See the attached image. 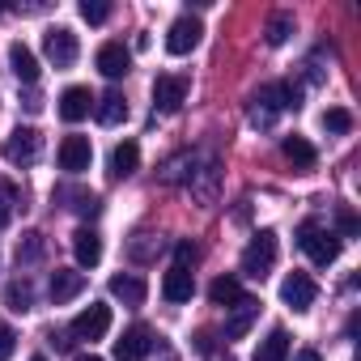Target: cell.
Masks as SVG:
<instances>
[{
    "instance_id": "cell-1",
    "label": "cell",
    "mask_w": 361,
    "mask_h": 361,
    "mask_svg": "<svg viewBox=\"0 0 361 361\" xmlns=\"http://www.w3.org/2000/svg\"><path fill=\"white\" fill-rule=\"evenodd\" d=\"M298 247L310 255L314 268H327V264H336V255H340V238H336L331 230H323L319 221H302V226H298Z\"/></svg>"
},
{
    "instance_id": "cell-2",
    "label": "cell",
    "mask_w": 361,
    "mask_h": 361,
    "mask_svg": "<svg viewBox=\"0 0 361 361\" xmlns=\"http://www.w3.org/2000/svg\"><path fill=\"white\" fill-rule=\"evenodd\" d=\"M272 264H276V234H272V230H259V234L247 243V251H243V272H247L251 281H264V276L272 272Z\"/></svg>"
},
{
    "instance_id": "cell-3",
    "label": "cell",
    "mask_w": 361,
    "mask_h": 361,
    "mask_svg": "<svg viewBox=\"0 0 361 361\" xmlns=\"http://www.w3.org/2000/svg\"><path fill=\"white\" fill-rule=\"evenodd\" d=\"M264 106V123H268V115H276V111H298L302 106V85H293V81H272V85H259V94H255V111Z\"/></svg>"
},
{
    "instance_id": "cell-4",
    "label": "cell",
    "mask_w": 361,
    "mask_h": 361,
    "mask_svg": "<svg viewBox=\"0 0 361 361\" xmlns=\"http://www.w3.org/2000/svg\"><path fill=\"white\" fill-rule=\"evenodd\" d=\"M200 39H204L200 18L183 13V18H174V22H170V30H166V51H170V56H188V51H196V47H200Z\"/></svg>"
},
{
    "instance_id": "cell-5",
    "label": "cell",
    "mask_w": 361,
    "mask_h": 361,
    "mask_svg": "<svg viewBox=\"0 0 361 361\" xmlns=\"http://www.w3.org/2000/svg\"><path fill=\"white\" fill-rule=\"evenodd\" d=\"M68 331H73L77 340H90V344H94V340H102V336L111 331V306H106V302H90V306L73 319V327H68Z\"/></svg>"
},
{
    "instance_id": "cell-6",
    "label": "cell",
    "mask_w": 361,
    "mask_h": 361,
    "mask_svg": "<svg viewBox=\"0 0 361 361\" xmlns=\"http://www.w3.org/2000/svg\"><path fill=\"white\" fill-rule=\"evenodd\" d=\"M183 98H188V77H178V73H161V77L153 81V111L174 115L178 106H183Z\"/></svg>"
},
{
    "instance_id": "cell-7",
    "label": "cell",
    "mask_w": 361,
    "mask_h": 361,
    "mask_svg": "<svg viewBox=\"0 0 361 361\" xmlns=\"http://www.w3.org/2000/svg\"><path fill=\"white\" fill-rule=\"evenodd\" d=\"M43 51H47V60L56 64V68H73L77 64V35L68 30V26H51L47 35H43Z\"/></svg>"
},
{
    "instance_id": "cell-8",
    "label": "cell",
    "mask_w": 361,
    "mask_h": 361,
    "mask_svg": "<svg viewBox=\"0 0 361 361\" xmlns=\"http://www.w3.org/2000/svg\"><path fill=\"white\" fill-rule=\"evenodd\" d=\"M39 149H43V136L35 128H18L9 140H5V161L9 166H35L39 161Z\"/></svg>"
},
{
    "instance_id": "cell-9",
    "label": "cell",
    "mask_w": 361,
    "mask_h": 361,
    "mask_svg": "<svg viewBox=\"0 0 361 361\" xmlns=\"http://www.w3.org/2000/svg\"><path fill=\"white\" fill-rule=\"evenodd\" d=\"M314 298H319V285H314L306 272H289V276L281 281V302H285L289 310H310Z\"/></svg>"
},
{
    "instance_id": "cell-10",
    "label": "cell",
    "mask_w": 361,
    "mask_h": 361,
    "mask_svg": "<svg viewBox=\"0 0 361 361\" xmlns=\"http://www.w3.org/2000/svg\"><path fill=\"white\" fill-rule=\"evenodd\" d=\"M94 64H98V73H102L106 81H119V77L132 73V51H128L123 43H102L98 56H94Z\"/></svg>"
},
{
    "instance_id": "cell-11",
    "label": "cell",
    "mask_w": 361,
    "mask_h": 361,
    "mask_svg": "<svg viewBox=\"0 0 361 361\" xmlns=\"http://www.w3.org/2000/svg\"><path fill=\"white\" fill-rule=\"evenodd\" d=\"M153 353V331L145 327V323H132L119 340H115V357L119 361H140V357H149Z\"/></svg>"
},
{
    "instance_id": "cell-12",
    "label": "cell",
    "mask_w": 361,
    "mask_h": 361,
    "mask_svg": "<svg viewBox=\"0 0 361 361\" xmlns=\"http://www.w3.org/2000/svg\"><path fill=\"white\" fill-rule=\"evenodd\" d=\"M90 161H94L90 136H64V140H60V170L81 174V170H90Z\"/></svg>"
},
{
    "instance_id": "cell-13",
    "label": "cell",
    "mask_w": 361,
    "mask_h": 361,
    "mask_svg": "<svg viewBox=\"0 0 361 361\" xmlns=\"http://www.w3.org/2000/svg\"><path fill=\"white\" fill-rule=\"evenodd\" d=\"M106 289H111V298H119L123 306H145V298H149V285H145V276H136V272H115Z\"/></svg>"
},
{
    "instance_id": "cell-14",
    "label": "cell",
    "mask_w": 361,
    "mask_h": 361,
    "mask_svg": "<svg viewBox=\"0 0 361 361\" xmlns=\"http://www.w3.org/2000/svg\"><path fill=\"white\" fill-rule=\"evenodd\" d=\"M192 293H196V276H192L188 268H170V272L161 276V298H166L170 306L192 302Z\"/></svg>"
},
{
    "instance_id": "cell-15",
    "label": "cell",
    "mask_w": 361,
    "mask_h": 361,
    "mask_svg": "<svg viewBox=\"0 0 361 361\" xmlns=\"http://www.w3.org/2000/svg\"><path fill=\"white\" fill-rule=\"evenodd\" d=\"M90 111H94V94H90L85 85H68V90L60 94V119H64V123H81Z\"/></svg>"
},
{
    "instance_id": "cell-16",
    "label": "cell",
    "mask_w": 361,
    "mask_h": 361,
    "mask_svg": "<svg viewBox=\"0 0 361 361\" xmlns=\"http://www.w3.org/2000/svg\"><path fill=\"white\" fill-rule=\"evenodd\" d=\"M81 289H85V272H73V268H56V272H51V285H47V293H51V302H56V306L73 302Z\"/></svg>"
},
{
    "instance_id": "cell-17",
    "label": "cell",
    "mask_w": 361,
    "mask_h": 361,
    "mask_svg": "<svg viewBox=\"0 0 361 361\" xmlns=\"http://www.w3.org/2000/svg\"><path fill=\"white\" fill-rule=\"evenodd\" d=\"M9 68H13V77L26 81V85L39 81V56H35L26 43H9Z\"/></svg>"
},
{
    "instance_id": "cell-18",
    "label": "cell",
    "mask_w": 361,
    "mask_h": 361,
    "mask_svg": "<svg viewBox=\"0 0 361 361\" xmlns=\"http://www.w3.org/2000/svg\"><path fill=\"white\" fill-rule=\"evenodd\" d=\"M94 115H98V123L115 128V123H123V119H128V98H123L119 90H106L102 98H94Z\"/></svg>"
},
{
    "instance_id": "cell-19",
    "label": "cell",
    "mask_w": 361,
    "mask_h": 361,
    "mask_svg": "<svg viewBox=\"0 0 361 361\" xmlns=\"http://www.w3.org/2000/svg\"><path fill=\"white\" fill-rule=\"evenodd\" d=\"M140 166V145L136 140H119L111 149V178H132Z\"/></svg>"
},
{
    "instance_id": "cell-20",
    "label": "cell",
    "mask_w": 361,
    "mask_h": 361,
    "mask_svg": "<svg viewBox=\"0 0 361 361\" xmlns=\"http://www.w3.org/2000/svg\"><path fill=\"white\" fill-rule=\"evenodd\" d=\"M73 255H77L81 268H94V264L102 259V238H98V230L81 226V230L73 234Z\"/></svg>"
},
{
    "instance_id": "cell-21",
    "label": "cell",
    "mask_w": 361,
    "mask_h": 361,
    "mask_svg": "<svg viewBox=\"0 0 361 361\" xmlns=\"http://www.w3.org/2000/svg\"><path fill=\"white\" fill-rule=\"evenodd\" d=\"M281 153L293 161V170H314V161H319V153H314V145L306 136H285L281 140Z\"/></svg>"
},
{
    "instance_id": "cell-22",
    "label": "cell",
    "mask_w": 361,
    "mask_h": 361,
    "mask_svg": "<svg viewBox=\"0 0 361 361\" xmlns=\"http://www.w3.org/2000/svg\"><path fill=\"white\" fill-rule=\"evenodd\" d=\"M255 314H259V302H251V298H243V302L234 306V314L226 319V340H243V336L251 331V323H255Z\"/></svg>"
},
{
    "instance_id": "cell-23",
    "label": "cell",
    "mask_w": 361,
    "mask_h": 361,
    "mask_svg": "<svg viewBox=\"0 0 361 361\" xmlns=\"http://www.w3.org/2000/svg\"><path fill=\"white\" fill-rule=\"evenodd\" d=\"M255 361H289V331H285V327H272V331L259 340Z\"/></svg>"
},
{
    "instance_id": "cell-24",
    "label": "cell",
    "mask_w": 361,
    "mask_h": 361,
    "mask_svg": "<svg viewBox=\"0 0 361 361\" xmlns=\"http://www.w3.org/2000/svg\"><path fill=\"white\" fill-rule=\"evenodd\" d=\"M209 298H213V306H226V310H234L247 293H243V285L234 281V276H217L213 285H209Z\"/></svg>"
},
{
    "instance_id": "cell-25",
    "label": "cell",
    "mask_w": 361,
    "mask_h": 361,
    "mask_svg": "<svg viewBox=\"0 0 361 361\" xmlns=\"http://www.w3.org/2000/svg\"><path fill=\"white\" fill-rule=\"evenodd\" d=\"M217 178H221V170H217V161H209L204 170H192V174H188V183H192V192L209 204V200L217 196Z\"/></svg>"
},
{
    "instance_id": "cell-26",
    "label": "cell",
    "mask_w": 361,
    "mask_h": 361,
    "mask_svg": "<svg viewBox=\"0 0 361 361\" xmlns=\"http://www.w3.org/2000/svg\"><path fill=\"white\" fill-rule=\"evenodd\" d=\"M56 200H73L68 209H77L81 217H98V213H102V200H98L94 192H81V188H60Z\"/></svg>"
},
{
    "instance_id": "cell-27",
    "label": "cell",
    "mask_w": 361,
    "mask_h": 361,
    "mask_svg": "<svg viewBox=\"0 0 361 361\" xmlns=\"http://www.w3.org/2000/svg\"><path fill=\"white\" fill-rule=\"evenodd\" d=\"M5 306H9L13 314L35 310V285H30V281H9V285H5Z\"/></svg>"
},
{
    "instance_id": "cell-28",
    "label": "cell",
    "mask_w": 361,
    "mask_h": 361,
    "mask_svg": "<svg viewBox=\"0 0 361 361\" xmlns=\"http://www.w3.org/2000/svg\"><path fill=\"white\" fill-rule=\"evenodd\" d=\"M323 132H331V136L353 132V115H348L344 106H327V111H323Z\"/></svg>"
},
{
    "instance_id": "cell-29",
    "label": "cell",
    "mask_w": 361,
    "mask_h": 361,
    "mask_svg": "<svg viewBox=\"0 0 361 361\" xmlns=\"http://www.w3.org/2000/svg\"><path fill=\"white\" fill-rule=\"evenodd\" d=\"M289 35H293V13H272V22H268V35H264V39H268L272 47H281Z\"/></svg>"
},
{
    "instance_id": "cell-30",
    "label": "cell",
    "mask_w": 361,
    "mask_h": 361,
    "mask_svg": "<svg viewBox=\"0 0 361 361\" xmlns=\"http://www.w3.org/2000/svg\"><path fill=\"white\" fill-rule=\"evenodd\" d=\"M35 259H43V234H22V243H18V264H35Z\"/></svg>"
},
{
    "instance_id": "cell-31",
    "label": "cell",
    "mask_w": 361,
    "mask_h": 361,
    "mask_svg": "<svg viewBox=\"0 0 361 361\" xmlns=\"http://www.w3.org/2000/svg\"><path fill=\"white\" fill-rule=\"evenodd\" d=\"M81 18H85L90 26H102V22L111 18V5H106V0H81Z\"/></svg>"
},
{
    "instance_id": "cell-32",
    "label": "cell",
    "mask_w": 361,
    "mask_h": 361,
    "mask_svg": "<svg viewBox=\"0 0 361 361\" xmlns=\"http://www.w3.org/2000/svg\"><path fill=\"white\" fill-rule=\"evenodd\" d=\"M196 259H200L196 243H188V238H183V243H174V268H188V272H192V264H196Z\"/></svg>"
},
{
    "instance_id": "cell-33",
    "label": "cell",
    "mask_w": 361,
    "mask_h": 361,
    "mask_svg": "<svg viewBox=\"0 0 361 361\" xmlns=\"http://www.w3.org/2000/svg\"><path fill=\"white\" fill-rule=\"evenodd\" d=\"M336 226L344 230V238H353V234L361 230V221H357V213H353V209H344V204L336 209Z\"/></svg>"
},
{
    "instance_id": "cell-34",
    "label": "cell",
    "mask_w": 361,
    "mask_h": 361,
    "mask_svg": "<svg viewBox=\"0 0 361 361\" xmlns=\"http://www.w3.org/2000/svg\"><path fill=\"white\" fill-rule=\"evenodd\" d=\"M13 348H18V336H13V327H5V323H0V361H9V357H13Z\"/></svg>"
},
{
    "instance_id": "cell-35",
    "label": "cell",
    "mask_w": 361,
    "mask_h": 361,
    "mask_svg": "<svg viewBox=\"0 0 361 361\" xmlns=\"http://www.w3.org/2000/svg\"><path fill=\"white\" fill-rule=\"evenodd\" d=\"M128 251H132V259H140V264H145V259L153 255V247H149V243H140V234H136V243H132Z\"/></svg>"
},
{
    "instance_id": "cell-36",
    "label": "cell",
    "mask_w": 361,
    "mask_h": 361,
    "mask_svg": "<svg viewBox=\"0 0 361 361\" xmlns=\"http://www.w3.org/2000/svg\"><path fill=\"white\" fill-rule=\"evenodd\" d=\"M293 361H323V357H319L314 348H298V353H293Z\"/></svg>"
},
{
    "instance_id": "cell-37",
    "label": "cell",
    "mask_w": 361,
    "mask_h": 361,
    "mask_svg": "<svg viewBox=\"0 0 361 361\" xmlns=\"http://www.w3.org/2000/svg\"><path fill=\"white\" fill-rule=\"evenodd\" d=\"M5 226H9V204L0 200V230H5Z\"/></svg>"
},
{
    "instance_id": "cell-38",
    "label": "cell",
    "mask_w": 361,
    "mask_h": 361,
    "mask_svg": "<svg viewBox=\"0 0 361 361\" xmlns=\"http://www.w3.org/2000/svg\"><path fill=\"white\" fill-rule=\"evenodd\" d=\"M77 361H102V357H94V353H81V357H77Z\"/></svg>"
},
{
    "instance_id": "cell-39",
    "label": "cell",
    "mask_w": 361,
    "mask_h": 361,
    "mask_svg": "<svg viewBox=\"0 0 361 361\" xmlns=\"http://www.w3.org/2000/svg\"><path fill=\"white\" fill-rule=\"evenodd\" d=\"M30 361H47V357H30Z\"/></svg>"
}]
</instances>
